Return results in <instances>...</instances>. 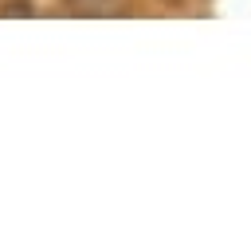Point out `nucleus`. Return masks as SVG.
I'll return each instance as SVG.
<instances>
[{
  "mask_svg": "<svg viewBox=\"0 0 251 251\" xmlns=\"http://www.w3.org/2000/svg\"><path fill=\"white\" fill-rule=\"evenodd\" d=\"M71 4H78V8H98V4H106V0H71Z\"/></svg>",
  "mask_w": 251,
  "mask_h": 251,
  "instance_id": "obj_1",
  "label": "nucleus"
}]
</instances>
